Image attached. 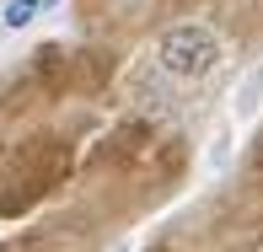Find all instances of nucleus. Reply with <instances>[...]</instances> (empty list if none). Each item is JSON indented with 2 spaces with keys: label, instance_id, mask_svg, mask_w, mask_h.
Masks as SVG:
<instances>
[{
  "label": "nucleus",
  "instance_id": "nucleus-1",
  "mask_svg": "<svg viewBox=\"0 0 263 252\" xmlns=\"http://www.w3.org/2000/svg\"><path fill=\"white\" fill-rule=\"evenodd\" d=\"M215 54H220V43H215V32H204V27H177V32L161 38V70L177 75V81H199L215 65Z\"/></svg>",
  "mask_w": 263,
  "mask_h": 252
},
{
  "label": "nucleus",
  "instance_id": "nucleus-2",
  "mask_svg": "<svg viewBox=\"0 0 263 252\" xmlns=\"http://www.w3.org/2000/svg\"><path fill=\"white\" fill-rule=\"evenodd\" d=\"M32 11H38V0H11V11H6V27H27V22H32Z\"/></svg>",
  "mask_w": 263,
  "mask_h": 252
}]
</instances>
